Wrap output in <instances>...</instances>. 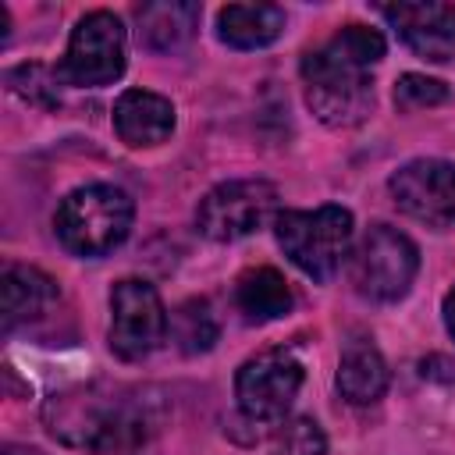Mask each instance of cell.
Returning <instances> with one entry per match:
<instances>
[{"label":"cell","instance_id":"cell-1","mask_svg":"<svg viewBox=\"0 0 455 455\" xmlns=\"http://www.w3.org/2000/svg\"><path fill=\"white\" fill-rule=\"evenodd\" d=\"M384 57V36L366 25L338 28L323 46L302 57L309 110L331 128L359 124L373 107L370 68Z\"/></svg>","mask_w":455,"mask_h":455},{"label":"cell","instance_id":"cell-2","mask_svg":"<svg viewBox=\"0 0 455 455\" xmlns=\"http://www.w3.org/2000/svg\"><path fill=\"white\" fill-rule=\"evenodd\" d=\"M50 430L75 448H89L96 455H132L146 441V409L128 395L78 387L68 395H53L46 405Z\"/></svg>","mask_w":455,"mask_h":455},{"label":"cell","instance_id":"cell-3","mask_svg":"<svg viewBox=\"0 0 455 455\" xmlns=\"http://www.w3.org/2000/svg\"><path fill=\"white\" fill-rule=\"evenodd\" d=\"M57 238L75 256H107L128 238L132 199L117 185H82L68 192L53 213Z\"/></svg>","mask_w":455,"mask_h":455},{"label":"cell","instance_id":"cell-4","mask_svg":"<svg viewBox=\"0 0 455 455\" xmlns=\"http://www.w3.org/2000/svg\"><path fill=\"white\" fill-rule=\"evenodd\" d=\"M274 235L306 277L331 281L352 245V213L334 203L316 210H284L274 217Z\"/></svg>","mask_w":455,"mask_h":455},{"label":"cell","instance_id":"cell-5","mask_svg":"<svg viewBox=\"0 0 455 455\" xmlns=\"http://www.w3.org/2000/svg\"><path fill=\"white\" fill-rule=\"evenodd\" d=\"M419 270V252L409 235L373 224L352 252V284L370 302H398Z\"/></svg>","mask_w":455,"mask_h":455},{"label":"cell","instance_id":"cell-6","mask_svg":"<svg viewBox=\"0 0 455 455\" xmlns=\"http://www.w3.org/2000/svg\"><path fill=\"white\" fill-rule=\"evenodd\" d=\"M277 210V188L259 178H238L210 188L199 199L196 228L213 242H238L259 231Z\"/></svg>","mask_w":455,"mask_h":455},{"label":"cell","instance_id":"cell-7","mask_svg":"<svg viewBox=\"0 0 455 455\" xmlns=\"http://www.w3.org/2000/svg\"><path fill=\"white\" fill-rule=\"evenodd\" d=\"M124 25L110 11L85 14L68 39V53L57 75L71 85H110L124 71Z\"/></svg>","mask_w":455,"mask_h":455},{"label":"cell","instance_id":"cell-8","mask_svg":"<svg viewBox=\"0 0 455 455\" xmlns=\"http://www.w3.org/2000/svg\"><path fill=\"white\" fill-rule=\"evenodd\" d=\"M167 334V309L149 281L124 277L110 291V348L135 363L146 359Z\"/></svg>","mask_w":455,"mask_h":455},{"label":"cell","instance_id":"cell-9","mask_svg":"<svg viewBox=\"0 0 455 455\" xmlns=\"http://www.w3.org/2000/svg\"><path fill=\"white\" fill-rule=\"evenodd\" d=\"M302 377H306V370L288 348H267V352L245 359L235 377V395H238L242 412L259 423L281 419L291 409V402L299 398Z\"/></svg>","mask_w":455,"mask_h":455},{"label":"cell","instance_id":"cell-10","mask_svg":"<svg viewBox=\"0 0 455 455\" xmlns=\"http://www.w3.org/2000/svg\"><path fill=\"white\" fill-rule=\"evenodd\" d=\"M402 213L423 224H448L455 220V164L448 160H409L387 181Z\"/></svg>","mask_w":455,"mask_h":455},{"label":"cell","instance_id":"cell-11","mask_svg":"<svg viewBox=\"0 0 455 455\" xmlns=\"http://www.w3.org/2000/svg\"><path fill=\"white\" fill-rule=\"evenodd\" d=\"M387 25L423 60H448L455 53V4H387L380 7Z\"/></svg>","mask_w":455,"mask_h":455},{"label":"cell","instance_id":"cell-12","mask_svg":"<svg viewBox=\"0 0 455 455\" xmlns=\"http://www.w3.org/2000/svg\"><path fill=\"white\" fill-rule=\"evenodd\" d=\"M114 128H117L121 142H128L135 149L160 146L174 132V107L160 92L124 89L114 103Z\"/></svg>","mask_w":455,"mask_h":455},{"label":"cell","instance_id":"cell-13","mask_svg":"<svg viewBox=\"0 0 455 455\" xmlns=\"http://www.w3.org/2000/svg\"><path fill=\"white\" fill-rule=\"evenodd\" d=\"M57 299V284L25 263L4 267L0 277V313H4V331H14L28 320H36L50 302Z\"/></svg>","mask_w":455,"mask_h":455},{"label":"cell","instance_id":"cell-14","mask_svg":"<svg viewBox=\"0 0 455 455\" xmlns=\"http://www.w3.org/2000/svg\"><path fill=\"white\" fill-rule=\"evenodd\" d=\"M338 391L352 405H370L387 391V363L373 341L355 338L345 345L338 363Z\"/></svg>","mask_w":455,"mask_h":455},{"label":"cell","instance_id":"cell-15","mask_svg":"<svg viewBox=\"0 0 455 455\" xmlns=\"http://www.w3.org/2000/svg\"><path fill=\"white\" fill-rule=\"evenodd\" d=\"M284 28V11L277 4H228L217 14V36L235 50L270 46Z\"/></svg>","mask_w":455,"mask_h":455},{"label":"cell","instance_id":"cell-16","mask_svg":"<svg viewBox=\"0 0 455 455\" xmlns=\"http://www.w3.org/2000/svg\"><path fill=\"white\" fill-rule=\"evenodd\" d=\"M139 43L149 50H178L192 39V32L199 28V4L188 0H156L139 7Z\"/></svg>","mask_w":455,"mask_h":455},{"label":"cell","instance_id":"cell-17","mask_svg":"<svg viewBox=\"0 0 455 455\" xmlns=\"http://www.w3.org/2000/svg\"><path fill=\"white\" fill-rule=\"evenodd\" d=\"M235 306L252 323L281 320L291 309V288L274 267H252L235 284Z\"/></svg>","mask_w":455,"mask_h":455},{"label":"cell","instance_id":"cell-18","mask_svg":"<svg viewBox=\"0 0 455 455\" xmlns=\"http://www.w3.org/2000/svg\"><path fill=\"white\" fill-rule=\"evenodd\" d=\"M174 338H178L181 352H188V355L213 348V341H217V320L210 313V302H203V299L185 302L174 313Z\"/></svg>","mask_w":455,"mask_h":455},{"label":"cell","instance_id":"cell-19","mask_svg":"<svg viewBox=\"0 0 455 455\" xmlns=\"http://www.w3.org/2000/svg\"><path fill=\"white\" fill-rule=\"evenodd\" d=\"M323 451H327V437H323L320 423L309 416L288 419L274 434V444H270V455H323Z\"/></svg>","mask_w":455,"mask_h":455},{"label":"cell","instance_id":"cell-20","mask_svg":"<svg viewBox=\"0 0 455 455\" xmlns=\"http://www.w3.org/2000/svg\"><path fill=\"white\" fill-rule=\"evenodd\" d=\"M448 100V85L427 75H402L395 82V107L398 110H427V107H441Z\"/></svg>","mask_w":455,"mask_h":455},{"label":"cell","instance_id":"cell-21","mask_svg":"<svg viewBox=\"0 0 455 455\" xmlns=\"http://www.w3.org/2000/svg\"><path fill=\"white\" fill-rule=\"evenodd\" d=\"M444 327H448V334L455 338V288L444 295Z\"/></svg>","mask_w":455,"mask_h":455},{"label":"cell","instance_id":"cell-22","mask_svg":"<svg viewBox=\"0 0 455 455\" xmlns=\"http://www.w3.org/2000/svg\"><path fill=\"white\" fill-rule=\"evenodd\" d=\"M4 455H43L39 448H21V444H7Z\"/></svg>","mask_w":455,"mask_h":455}]
</instances>
